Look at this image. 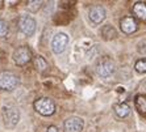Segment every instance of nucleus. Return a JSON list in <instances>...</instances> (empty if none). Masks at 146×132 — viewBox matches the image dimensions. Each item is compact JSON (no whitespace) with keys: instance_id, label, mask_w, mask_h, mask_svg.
<instances>
[{"instance_id":"f03ea898","label":"nucleus","mask_w":146,"mask_h":132,"mask_svg":"<svg viewBox=\"0 0 146 132\" xmlns=\"http://www.w3.org/2000/svg\"><path fill=\"white\" fill-rule=\"evenodd\" d=\"M115 71H116L115 63H113V60H111V59H108V58L102 59V60L98 63V65H96V73L103 78L111 77V76L115 73Z\"/></svg>"},{"instance_id":"7ed1b4c3","label":"nucleus","mask_w":146,"mask_h":132,"mask_svg":"<svg viewBox=\"0 0 146 132\" xmlns=\"http://www.w3.org/2000/svg\"><path fill=\"white\" fill-rule=\"evenodd\" d=\"M19 85V77L12 72H1L0 73V89L11 91Z\"/></svg>"},{"instance_id":"1a4fd4ad","label":"nucleus","mask_w":146,"mask_h":132,"mask_svg":"<svg viewBox=\"0 0 146 132\" xmlns=\"http://www.w3.org/2000/svg\"><path fill=\"white\" fill-rule=\"evenodd\" d=\"M88 17L92 24L95 25L102 24L103 21L106 20V9L102 5H94L88 12Z\"/></svg>"},{"instance_id":"39448f33","label":"nucleus","mask_w":146,"mask_h":132,"mask_svg":"<svg viewBox=\"0 0 146 132\" xmlns=\"http://www.w3.org/2000/svg\"><path fill=\"white\" fill-rule=\"evenodd\" d=\"M19 27H20V30L25 35L31 37V35H33L34 31H36V20H34L33 17L29 16V14H23L19 18Z\"/></svg>"},{"instance_id":"9d476101","label":"nucleus","mask_w":146,"mask_h":132,"mask_svg":"<svg viewBox=\"0 0 146 132\" xmlns=\"http://www.w3.org/2000/svg\"><path fill=\"white\" fill-rule=\"evenodd\" d=\"M120 27H121L122 33L125 34H133L134 31H137L138 29V25H137V21L133 18V17L128 16V17H124L121 18L120 21Z\"/></svg>"},{"instance_id":"f3484780","label":"nucleus","mask_w":146,"mask_h":132,"mask_svg":"<svg viewBox=\"0 0 146 132\" xmlns=\"http://www.w3.org/2000/svg\"><path fill=\"white\" fill-rule=\"evenodd\" d=\"M7 33H8V26H7V24H5V22H4V21L0 18V38L5 37V35H7Z\"/></svg>"},{"instance_id":"2eb2a0df","label":"nucleus","mask_w":146,"mask_h":132,"mask_svg":"<svg viewBox=\"0 0 146 132\" xmlns=\"http://www.w3.org/2000/svg\"><path fill=\"white\" fill-rule=\"evenodd\" d=\"M34 67L37 68V71H40V72H44V71H46V68L49 67L48 65V61L45 60L42 56H36L34 58Z\"/></svg>"},{"instance_id":"ddd939ff","label":"nucleus","mask_w":146,"mask_h":132,"mask_svg":"<svg viewBox=\"0 0 146 132\" xmlns=\"http://www.w3.org/2000/svg\"><path fill=\"white\" fill-rule=\"evenodd\" d=\"M115 112L119 118L124 119L130 114V107L126 103H117V105H115Z\"/></svg>"},{"instance_id":"f257e3e1","label":"nucleus","mask_w":146,"mask_h":132,"mask_svg":"<svg viewBox=\"0 0 146 132\" xmlns=\"http://www.w3.org/2000/svg\"><path fill=\"white\" fill-rule=\"evenodd\" d=\"M34 108L41 115L50 116L55 112V103L50 98L44 97V98H38L37 101H34Z\"/></svg>"},{"instance_id":"0eeeda50","label":"nucleus","mask_w":146,"mask_h":132,"mask_svg":"<svg viewBox=\"0 0 146 132\" xmlns=\"http://www.w3.org/2000/svg\"><path fill=\"white\" fill-rule=\"evenodd\" d=\"M68 44V35L65 33H58L51 41V50L54 54H61L66 50Z\"/></svg>"},{"instance_id":"dca6fc26","label":"nucleus","mask_w":146,"mask_h":132,"mask_svg":"<svg viewBox=\"0 0 146 132\" xmlns=\"http://www.w3.org/2000/svg\"><path fill=\"white\" fill-rule=\"evenodd\" d=\"M134 69L138 73H146V58L137 60L136 64H134Z\"/></svg>"},{"instance_id":"f8f14e48","label":"nucleus","mask_w":146,"mask_h":132,"mask_svg":"<svg viewBox=\"0 0 146 132\" xmlns=\"http://www.w3.org/2000/svg\"><path fill=\"white\" fill-rule=\"evenodd\" d=\"M134 105H136L137 111L141 114L142 116L146 118V95L145 94H139L134 99Z\"/></svg>"},{"instance_id":"20e7f679","label":"nucleus","mask_w":146,"mask_h":132,"mask_svg":"<svg viewBox=\"0 0 146 132\" xmlns=\"http://www.w3.org/2000/svg\"><path fill=\"white\" fill-rule=\"evenodd\" d=\"M3 115H4V123L9 128H13L20 120V111H19V108L13 107V106H8V107L5 106L3 110Z\"/></svg>"},{"instance_id":"423d86ee","label":"nucleus","mask_w":146,"mask_h":132,"mask_svg":"<svg viewBox=\"0 0 146 132\" xmlns=\"http://www.w3.org/2000/svg\"><path fill=\"white\" fill-rule=\"evenodd\" d=\"M13 60H15V63H16L17 65H20V67L28 64V63L32 60L31 48L27 47V46H21V47H19L13 54Z\"/></svg>"},{"instance_id":"4468645a","label":"nucleus","mask_w":146,"mask_h":132,"mask_svg":"<svg viewBox=\"0 0 146 132\" xmlns=\"http://www.w3.org/2000/svg\"><path fill=\"white\" fill-rule=\"evenodd\" d=\"M102 35L104 39H113V38H116L117 33H116V30L111 25H106V26L102 29Z\"/></svg>"},{"instance_id":"6e6552de","label":"nucleus","mask_w":146,"mask_h":132,"mask_svg":"<svg viewBox=\"0 0 146 132\" xmlns=\"http://www.w3.org/2000/svg\"><path fill=\"white\" fill-rule=\"evenodd\" d=\"M84 127V122L83 119L74 116V118H68L63 123V129L65 132H82Z\"/></svg>"},{"instance_id":"9b49d317","label":"nucleus","mask_w":146,"mask_h":132,"mask_svg":"<svg viewBox=\"0 0 146 132\" xmlns=\"http://www.w3.org/2000/svg\"><path fill=\"white\" fill-rule=\"evenodd\" d=\"M133 13L139 20H146V3L143 1H137L133 5Z\"/></svg>"},{"instance_id":"a211bd4d","label":"nucleus","mask_w":146,"mask_h":132,"mask_svg":"<svg viewBox=\"0 0 146 132\" xmlns=\"http://www.w3.org/2000/svg\"><path fill=\"white\" fill-rule=\"evenodd\" d=\"M46 132H59V131H58V128L55 127V125H50V127L48 128V131H46Z\"/></svg>"}]
</instances>
